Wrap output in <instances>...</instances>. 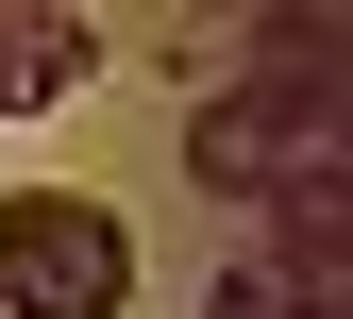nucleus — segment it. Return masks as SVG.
Here are the masks:
<instances>
[{
  "label": "nucleus",
  "mask_w": 353,
  "mask_h": 319,
  "mask_svg": "<svg viewBox=\"0 0 353 319\" xmlns=\"http://www.w3.org/2000/svg\"><path fill=\"white\" fill-rule=\"evenodd\" d=\"M135 302V236L101 185H17L0 202V319H118Z\"/></svg>",
  "instance_id": "1"
},
{
  "label": "nucleus",
  "mask_w": 353,
  "mask_h": 319,
  "mask_svg": "<svg viewBox=\"0 0 353 319\" xmlns=\"http://www.w3.org/2000/svg\"><path fill=\"white\" fill-rule=\"evenodd\" d=\"M336 152V118H286L270 84H219V101L185 118V168H202V202H286V168H320Z\"/></svg>",
  "instance_id": "2"
},
{
  "label": "nucleus",
  "mask_w": 353,
  "mask_h": 319,
  "mask_svg": "<svg viewBox=\"0 0 353 319\" xmlns=\"http://www.w3.org/2000/svg\"><path fill=\"white\" fill-rule=\"evenodd\" d=\"M84 84V17L68 0H0V118H51Z\"/></svg>",
  "instance_id": "3"
},
{
  "label": "nucleus",
  "mask_w": 353,
  "mask_h": 319,
  "mask_svg": "<svg viewBox=\"0 0 353 319\" xmlns=\"http://www.w3.org/2000/svg\"><path fill=\"white\" fill-rule=\"evenodd\" d=\"M202 319H320V286H286V269H219Z\"/></svg>",
  "instance_id": "4"
}]
</instances>
